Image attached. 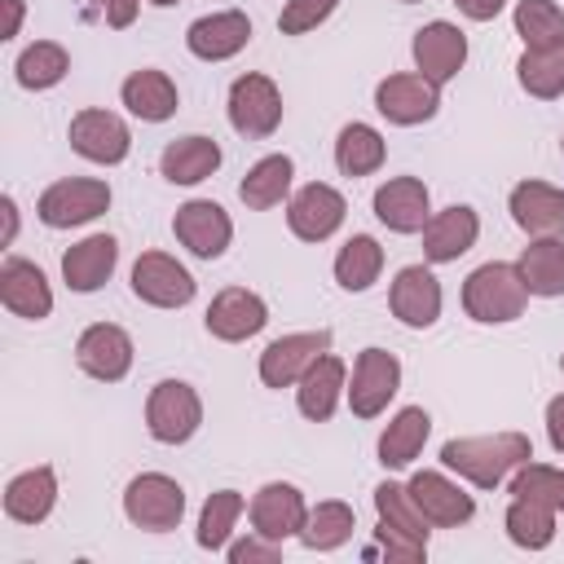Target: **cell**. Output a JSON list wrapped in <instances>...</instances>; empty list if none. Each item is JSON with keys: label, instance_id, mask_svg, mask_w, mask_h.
I'll return each instance as SVG.
<instances>
[{"label": "cell", "instance_id": "obj_1", "mask_svg": "<svg viewBox=\"0 0 564 564\" xmlns=\"http://www.w3.org/2000/svg\"><path fill=\"white\" fill-rule=\"evenodd\" d=\"M533 458V441L524 432H494V436H454L441 445V463L458 471L476 489L502 485L520 463Z\"/></svg>", "mask_w": 564, "mask_h": 564}, {"label": "cell", "instance_id": "obj_2", "mask_svg": "<svg viewBox=\"0 0 564 564\" xmlns=\"http://www.w3.org/2000/svg\"><path fill=\"white\" fill-rule=\"evenodd\" d=\"M524 304H529V286H524V278H520L516 264L489 260V264L471 269L467 282H463V308L480 326L516 322L524 313Z\"/></svg>", "mask_w": 564, "mask_h": 564}, {"label": "cell", "instance_id": "obj_3", "mask_svg": "<svg viewBox=\"0 0 564 564\" xmlns=\"http://www.w3.org/2000/svg\"><path fill=\"white\" fill-rule=\"evenodd\" d=\"M375 511H379V546H383L388 560L414 564V560L427 555V533H432V524H427V516L414 507V498H410L405 485L383 480V485L375 489Z\"/></svg>", "mask_w": 564, "mask_h": 564}, {"label": "cell", "instance_id": "obj_4", "mask_svg": "<svg viewBox=\"0 0 564 564\" xmlns=\"http://www.w3.org/2000/svg\"><path fill=\"white\" fill-rule=\"evenodd\" d=\"M145 427L159 445H185L203 427V401L185 379H163L150 388Z\"/></svg>", "mask_w": 564, "mask_h": 564}, {"label": "cell", "instance_id": "obj_5", "mask_svg": "<svg viewBox=\"0 0 564 564\" xmlns=\"http://www.w3.org/2000/svg\"><path fill=\"white\" fill-rule=\"evenodd\" d=\"M123 516L145 533H167L185 516V489L163 471H141L123 489Z\"/></svg>", "mask_w": 564, "mask_h": 564}, {"label": "cell", "instance_id": "obj_6", "mask_svg": "<svg viewBox=\"0 0 564 564\" xmlns=\"http://www.w3.org/2000/svg\"><path fill=\"white\" fill-rule=\"evenodd\" d=\"M229 123L247 141H264L282 123V93L269 75H238L229 84Z\"/></svg>", "mask_w": 564, "mask_h": 564}, {"label": "cell", "instance_id": "obj_7", "mask_svg": "<svg viewBox=\"0 0 564 564\" xmlns=\"http://www.w3.org/2000/svg\"><path fill=\"white\" fill-rule=\"evenodd\" d=\"M106 207H110V185H106V181L66 176V181H53V185L40 194L35 216H40L48 229H70V225L97 220Z\"/></svg>", "mask_w": 564, "mask_h": 564}, {"label": "cell", "instance_id": "obj_8", "mask_svg": "<svg viewBox=\"0 0 564 564\" xmlns=\"http://www.w3.org/2000/svg\"><path fill=\"white\" fill-rule=\"evenodd\" d=\"M375 110H379L388 123H397V128L427 123V119L441 110V84H432V79L419 75V70L388 75V79H379V88H375Z\"/></svg>", "mask_w": 564, "mask_h": 564}, {"label": "cell", "instance_id": "obj_9", "mask_svg": "<svg viewBox=\"0 0 564 564\" xmlns=\"http://www.w3.org/2000/svg\"><path fill=\"white\" fill-rule=\"evenodd\" d=\"M172 234H176V242H181L189 256H198V260H220V256L229 251L234 220H229V212H225L220 203H212V198H189L185 207H176Z\"/></svg>", "mask_w": 564, "mask_h": 564}, {"label": "cell", "instance_id": "obj_10", "mask_svg": "<svg viewBox=\"0 0 564 564\" xmlns=\"http://www.w3.org/2000/svg\"><path fill=\"white\" fill-rule=\"evenodd\" d=\"M194 291H198V282L167 251H141L137 256V264H132V295L137 300H145L154 308H185L194 300Z\"/></svg>", "mask_w": 564, "mask_h": 564}, {"label": "cell", "instance_id": "obj_11", "mask_svg": "<svg viewBox=\"0 0 564 564\" xmlns=\"http://www.w3.org/2000/svg\"><path fill=\"white\" fill-rule=\"evenodd\" d=\"M401 388V361L388 348H361L352 361V383H348V405L357 419H375L388 410V401Z\"/></svg>", "mask_w": 564, "mask_h": 564}, {"label": "cell", "instance_id": "obj_12", "mask_svg": "<svg viewBox=\"0 0 564 564\" xmlns=\"http://www.w3.org/2000/svg\"><path fill=\"white\" fill-rule=\"evenodd\" d=\"M70 150L88 163H101V167H115L128 159L132 150V132L128 123L115 115V110H101V106H88L70 119Z\"/></svg>", "mask_w": 564, "mask_h": 564}, {"label": "cell", "instance_id": "obj_13", "mask_svg": "<svg viewBox=\"0 0 564 564\" xmlns=\"http://www.w3.org/2000/svg\"><path fill=\"white\" fill-rule=\"evenodd\" d=\"M344 216H348V203H344V194H339L335 185H326V181L300 185V189L291 194V203H286V225H291V234L304 238V242H326V238L344 225Z\"/></svg>", "mask_w": 564, "mask_h": 564}, {"label": "cell", "instance_id": "obj_14", "mask_svg": "<svg viewBox=\"0 0 564 564\" xmlns=\"http://www.w3.org/2000/svg\"><path fill=\"white\" fill-rule=\"evenodd\" d=\"M322 352H330V330H326V326L282 335V339H273V344L260 352V383H264V388H291V383H300V375H304Z\"/></svg>", "mask_w": 564, "mask_h": 564}, {"label": "cell", "instance_id": "obj_15", "mask_svg": "<svg viewBox=\"0 0 564 564\" xmlns=\"http://www.w3.org/2000/svg\"><path fill=\"white\" fill-rule=\"evenodd\" d=\"M75 361L84 375L101 383H119L132 370V335L115 322H93L75 344Z\"/></svg>", "mask_w": 564, "mask_h": 564}, {"label": "cell", "instance_id": "obj_16", "mask_svg": "<svg viewBox=\"0 0 564 564\" xmlns=\"http://www.w3.org/2000/svg\"><path fill=\"white\" fill-rule=\"evenodd\" d=\"M207 335L212 339H225V344H242V339H251V335H260L264 330V322H269V304L256 295V291H247V286H225L212 304H207Z\"/></svg>", "mask_w": 564, "mask_h": 564}, {"label": "cell", "instance_id": "obj_17", "mask_svg": "<svg viewBox=\"0 0 564 564\" xmlns=\"http://www.w3.org/2000/svg\"><path fill=\"white\" fill-rule=\"evenodd\" d=\"M388 304H392V317L410 330H427L436 317H441V282L427 264H405L397 278H392V291H388Z\"/></svg>", "mask_w": 564, "mask_h": 564}, {"label": "cell", "instance_id": "obj_18", "mask_svg": "<svg viewBox=\"0 0 564 564\" xmlns=\"http://www.w3.org/2000/svg\"><path fill=\"white\" fill-rule=\"evenodd\" d=\"M0 304L13 313V317H26V322H44L53 313V286L44 278L40 264L22 260V256H9L0 264Z\"/></svg>", "mask_w": 564, "mask_h": 564}, {"label": "cell", "instance_id": "obj_19", "mask_svg": "<svg viewBox=\"0 0 564 564\" xmlns=\"http://www.w3.org/2000/svg\"><path fill=\"white\" fill-rule=\"evenodd\" d=\"M375 216L392 234H423V225L432 220L427 185L419 176H392V181H383L375 189Z\"/></svg>", "mask_w": 564, "mask_h": 564}, {"label": "cell", "instance_id": "obj_20", "mask_svg": "<svg viewBox=\"0 0 564 564\" xmlns=\"http://www.w3.org/2000/svg\"><path fill=\"white\" fill-rule=\"evenodd\" d=\"M405 489H410L414 507L427 516L432 529H458V524H467V520L476 516L471 494H463V489H458L449 476H441V471H414Z\"/></svg>", "mask_w": 564, "mask_h": 564}, {"label": "cell", "instance_id": "obj_21", "mask_svg": "<svg viewBox=\"0 0 564 564\" xmlns=\"http://www.w3.org/2000/svg\"><path fill=\"white\" fill-rule=\"evenodd\" d=\"M304 520H308V502H304V494L295 485L269 480L264 489H256V498H251V529L256 533H264L273 542L300 538Z\"/></svg>", "mask_w": 564, "mask_h": 564}, {"label": "cell", "instance_id": "obj_22", "mask_svg": "<svg viewBox=\"0 0 564 564\" xmlns=\"http://www.w3.org/2000/svg\"><path fill=\"white\" fill-rule=\"evenodd\" d=\"M511 220L529 238H560L564 234V189L546 181H520L507 198Z\"/></svg>", "mask_w": 564, "mask_h": 564}, {"label": "cell", "instance_id": "obj_23", "mask_svg": "<svg viewBox=\"0 0 564 564\" xmlns=\"http://www.w3.org/2000/svg\"><path fill=\"white\" fill-rule=\"evenodd\" d=\"M467 62V35L454 22H427L414 31V66L432 84H449Z\"/></svg>", "mask_w": 564, "mask_h": 564}, {"label": "cell", "instance_id": "obj_24", "mask_svg": "<svg viewBox=\"0 0 564 564\" xmlns=\"http://www.w3.org/2000/svg\"><path fill=\"white\" fill-rule=\"evenodd\" d=\"M251 40V18L242 9H225V13H207L198 22H189L185 31V44L194 57L203 62H225L234 53H242Z\"/></svg>", "mask_w": 564, "mask_h": 564}, {"label": "cell", "instance_id": "obj_25", "mask_svg": "<svg viewBox=\"0 0 564 564\" xmlns=\"http://www.w3.org/2000/svg\"><path fill=\"white\" fill-rule=\"evenodd\" d=\"M476 234H480L476 207L454 203V207L436 212V216L423 225V256H427L432 264H449V260H458V256H467V251L476 247Z\"/></svg>", "mask_w": 564, "mask_h": 564}, {"label": "cell", "instance_id": "obj_26", "mask_svg": "<svg viewBox=\"0 0 564 564\" xmlns=\"http://www.w3.org/2000/svg\"><path fill=\"white\" fill-rule=\"evenodd\" d=\"M119 264V242L110 234H88L84 242H75L66 256H62V278L70 291L88 295L97 286H106V278L115 273Z\"/></svg>", "mask_w": 564, "mask_h": 564}, {"label": "cell", "instance_id": "obj_27", "mask_svg": "<svg viewBox=\"0 0 564 564\" xmlns=\"http://www.w3.org/2000/svg\"><path fill=\"white\" fill-rule=\"evenodd\" d=\"M53 502H57V471H53L48 463L26 467V471H18V476L4 485V516L18 520V524H40V520H48Z\"/></svg>", "mask_w": 564, "mask_h": 564}, {"label": "cell", "instance_id": "obj_28", "mask_svg": "<svg viewBox=\"0 0 564 564\" xmlns=\"http://www.w3.org/2000/svg\"><path fill=\"white\" fill-rule=\"evenodd\" d=\"M344 361L335 352H322L304 375H300V388H295V401H300V414L313 419V423H326L344 397Z\"/></svg>", "mask_w": 564, "mask_h": 564}, {"label": "cell", "instance_id": "obj_29", "mask_svg": "<svg viewBox=\"0 0 564 564\" xmlns=\"http://www.w3.org/2000/svg\"><path fill=\"white\" fill-rule=\"evenodd\" d=\"M119 97H123V106H128L141 123H163V119H172V115H176V106H181L176 84L167 79V70H154V66L132 70V75L123 79Z\"/></svg>", "mask_w": 564, "mask_h": 564}, {"label": "cell", "instance_id": "obj_30", "mask_svg": "<svg viewBox=\"0 0 564 564\" xmlns=\"http://www.w3.org/2000/svg\"><path fill=\"white\" fill-rule=\"evenodd\" d=\"M216 167H220V145H216L212 137H198V132L167 141L163 154H159V172H163L172 185H198V181H207Z\"/></svg>", "mask_w": 564, "mask_h": 564}, {"label": "cell", "instance_id": "obj_31", "mask_svg": "<svg viewBox=\"0 0 564 564\" xmlns=\"http://www.w3.org/2000/svg\"><path fill=\"white\" fill-rule=\"evenodd\" d=\"M427 432H432V419H427L423 405H405V410H397L392 423H388L383 436H379V463L392 467V471L410 467V463L419 458Z\"/></svg>", "mask_w": 564, "mask_h": 564}, {"label": "cell", "instance_id": "obj_32", "mask_svg": "<svg viewBox=\"0 0 564 564\" xmlns=\"http://www.w3.org/2000/svg\"><path fill=\"white\" fill-rule=\"evenodd\" d=\"M291 176H295L291 154H264V159L251 163V172L242 176L238 198H242L251 212H269V207H278V203L291 194Z\"/></svg>", "mask_w": 564, "mask_h": 564}, {"label": "cell", "instance_id": "obj_33", "mask_svg": "<svg viewBox=\"0 0 564 564\" xmlns=\"http://www.w3.org/2000/svg\"><path fill=\"white\" fill-rule=\"evenodd\" d=\"M388 159V141L370 123H344L335 137V163L344 176H370Z\"/></svg>", "mask_w": 564, "mask_h": 564}, {"label": "cell", "instance_id": "obj_34", "mask_svg": "<svg viewBox=\"0 0 564 564\" xmlns=\"http://www.w3.org/2000/svg\"><path fill=\"white\" fill-rule=\"evenodd\" d=\"M529 295H564V242L560 238H533L516 260Z\"/></svg>", "mask_w": 564, "mask_h": 564}, {"label": "cell", "instance_id": "obj_35", "mask_svg": "<svg viewBox=\"0 0 564 564\" xmlns=\"http://www.w3.org/2000/svg\"><path fill=\"white\" fill-rule=\"evenodd\" d=\"M383 269V247L370 234H352L335 256V282L344 291H370Z\"/></svg>", "mask_w": 564, "mask_h": 564}, {"label": "cell", "instance_id": "obj_36", "mask_svg": "<svg viewBox=\"0 0 564 564\" xmlns=\"http://www.w3.org/2000/svg\"><path fill=\"white\" fill-rule=\"evenodd\" d=\"M516 79L529 97L555 101L564 93V44L560 48H524V57L516 62Z\"/></svg>", "mask_w": 564, "mask_h": 564}, {"label": "cell", "instance_id": "obj_37", "mask_svg": "<svg viewBox=\"0 0 564 564\" xmlns=\"http://www.w3.org/2000/svg\"><path fill=\"white\" fill-rule=\"evenodd\" d=\"M13 70H18V84H22V88L44 93V88H53V84L66 79V70H70V53H66L62 44H53V40H35V44L22 48V57H18Z\"/></svg>", "mask_w": 564, "mask_h": 564}, {"label": "cell", "instance_id": "obj_38", "mask_svg": "<svg viewBox=\"0 0 564 564\" xmlns=\"http://www.w3.org/2000/svg\"><path fill=\"white\" fill-rule=\"evenodd\" d=\"M352 529H357L352 507L330 498V502H317V507L308 511V520H304V529H300V542H304L308 551H335V546H344V542L352 538Z\"/></svg>", "mask_w": 564, "mask_h": 564}, {"label": "cell", "instance_id": "obj_39", "mask_svg": "<svg viewBox=\"0 0 564 564\" xmlns=\"http://www.w3.org/2000/svg\"><path fill=\"white\" fill-rule=\"evenodd\" d=\"M555 516H560V511H551V507H542V502H533V498H511L502 524H507V538H511L516 546L542 551V546H551V538H555Z\"/></svg>", "mask_w": 564, "mask_h": 564}, {"label": "cell", "instance_id": "obj_40", "mask_svg": "<svg viewBox=\"0 0 564 564\" xmlns=\"http://www.w3.org/2000/svg\"><path fill=\"white\" fill-rule=\"evenodd\" d=\"M516 35L524 40V48H560L564 44V9L555 0H520Z\"/></svg>", "mask_w": 564, "mask_h": 564}, {"label": "cell", "instance_id": "obj_41", "mask_svg": "<svg viewBox=\"0 0 564 564\" xmlns=\"http://www.w3.org/2000/svg\"><path fill=\"white\" fill-rule=\"evenodd\" d=\"M242 494L238 489H216L207 502H203V511H198V546L203 551H225L229 546V533H234V524H238V516H242Z\"/></svg>", "mask_w": 564, "mask_h": 564}, {"label": "cell", "instance_id": "obj_42", "mask_svg": "<svg viewBox=\"0 0 564 564\" xmlns=\"http://www.w3.org/2000/svg\"><path fill=\"white\" fill-rule=\"evenodd\" d=\"M511 498H533L551 511H564V471L560 467H546V463H520L511 485H507Z\"/></svg>", "mask_w": 564, "mask_h": 564}, {"label": "cell", "instance_id": "obj_43", "mask_svg": "<svg viewBox=\"0 0 564 564\" xmlns=\"http://www.w3.org/2000/svg\"><path fill=\"white\" fill-rule=\"evenodd\" d=\"M339 0H286L282 13H278V31L282 35H304L313 26H322L330 13H335Z\"/></svg>", "mask_w": 564, "mask_h": 564}, {"label": "cell", "instance_id": "obj_44", "mask_svg": "<svg viewBox=\"0 0 564 564\" xmlns=\"http://www.w3.org/2000/svg\"><path fill=\"white\" fill-rule=\"evenodd\" d=\"M225 555H229V564H273V560H282V542H273V538L251 529V538L229 542Z\"/></svg>", "mask_w": 564, "mask_h": 564}, {"label": "cell", "instance_id": "obj_45", "mask_svg": "<svg viewBox=\"0 0 564 564\" xmlns=\"http://www.w3.org/2000/svg\"><path fill=\"white\" fill-rule=\"evenodd\" d=\"M88 4H93V13H97L106 26H115V31L132 26V22H137V9H141V0H88Z\"/></svg>", "mask_w": 564, "mask_h": 564}, {"label": "cell", "instance_id": "obj_46", "mask_svg": "<svg viewBox=\"0 0 564 564\" xmlns=\"http://www.w3.org/2000/svg\"><path fill=\"white\" fill-rule=\"evenodd\" d=\"M546 436H551V449L564 454V392L546 401Z\"/></svg>", "mask_w": 564, "mask_h": 564}, {"label": "cell", "instance_id": "obj_47", "mask_svg": "<svg viewBox=\"0 0 564 564\" xmlns=\"http://www.w3.org/2000/svg\"><path fill=\"white\" fill-rule=\"evenodd\" d=\"M454 4H458V13H467L471 22H489V18L502 13L507 0H454Z\"/></svg>", "mask_w": 564, "mask_h": 564}, {"label": "cell", "instance_id": "obj_48", "mask_svg": "<svg viewBox=\"0 0 564 564\" xmlns=\"http://www.w3.org/2000/svg\"><path fill=\"white\" fill-rule=\"evenodd\" d=\"M0 212H4V242H13V234H18V203L4 194L0 198Z\"/></svg>", "mask_w": 564, "mask_h": 564}, {"label": "cell", "instance_id": "obj_49", "mask_svg": "<svg viewBox=\"0 0 564 564\" xmlns=\"http://www.w3.org/2000/svg\"><path fill=\"white\" fill-rule=\"evenodd\" d=\"M4 9H9V22H4V40H13L18 35V26H22V0H0Z\"/></svg>", "mask_w": 564, "mask_h": 564}, {"label": "cell", "instance_id": "obj_50", "mask_svg": "<svg viewBox=\"0 0 564 564\" xmlns=\"http://www.w3.org/2000/svg\"><path fill=\"white\" fill-rule=\"evenodd\" d=\"M150 4H159V9H167V4H176V0H150Z\"/></svg>", "mask_w": 564, "mask_h": 564}, {"label": "cell", "instance_id": "obj_51", "mask_svg": "<svg viewBox=\"0 0 564 564\" xmlns=\"http://www.w3.org/2000/svg\"><path fill=\"white\" fill-rule=\"evenodd\" d=\"M560 370H564V357H560Z\"/></svg>", "mask_w": 564, "mask_h": 564}, {"label": "cell", "instance_id": "obj_52", "mask_svg": "<svg viewBox=\"0 0 564 564\" xmlns=\"http://www.w3.org/2000/svg\"><path fill=\"white\" fill-rule=\"evenodd\" d=\"M560 150H564V137H560Z\"/></svg>", "mask_w": 564, "mask_h": 564}, {"label": "cell", "instance_id": "obj_53", "mask_svg": "<svg viewBox=\"0 0 564 564\" xmlns=\"http://www.w3.org/2000/svg\"><path fill=\"white\" fill-rule=\"evenodd\" d=\"M401 4H414V0H401Z\"/></svg>", "mask_w": 564, "mask_h": 564}]
</instances>
